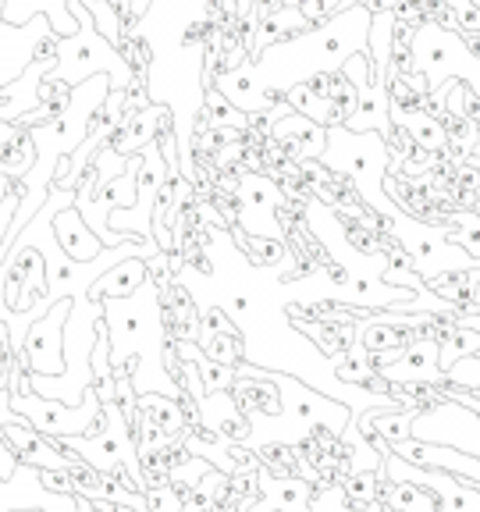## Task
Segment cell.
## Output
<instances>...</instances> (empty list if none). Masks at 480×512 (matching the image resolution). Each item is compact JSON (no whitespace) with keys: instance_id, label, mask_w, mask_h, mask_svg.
I'll return each mask as SVG.
<instances>
[{"instance_id":"cell-1","label":"cell","mask_w":480,"mask_h":512,"mask_svg":"<svg viewBox=\"0 0 480 512\" xmlns=\"http://www.w3.org/2000/svg\"><path fill=\"white\" fill-rule=\"evenodd\" d=\"M104 320L111 331V363L118 374H128L136 395H168L182 399L175 377L164 370V342H168V313L164 292L153 278L125 299H104Z\"/></svg>"},{"instance_id":"cell-2","label":"cell","mask_w":480,"mask_h":512,"mask_svg":"<svg viewBox=\"0 0 480 512\" xmlns=\"http://www.w3.org/2000/svg\"><path fill=\"white\" fill-rule=\"evenodd\" d=\"M320 164L335 178H349L363 207L374 210L381 221L399 210V203L388 196L384 178L392 168V150H388V136L381 132H352L345 125L328 128V143L320 153Z\"/></svg>"},{"instance_id":"cell-3","label":"cell","mask_w":480,"mask_h":512,"mask_svg":"<svg viewBox=\"0 0 480 512\" xmlns=\"http://www.w3.org/2000/svg\"><path fill=\"white\" fill-rule=\"evenodd\" d=\"M72 15L79 18V32H72V36H54L57 64L47 79H57L75 89L86 79H93V75H111L114 89L132 86V79H136L139 72L132 68V61L121 54V47H114L111 40L100 36L93 15L82 8V0H72Z\"/></svg>"},{"instance_id":"cell-4","label":"cell","mask_w":480,"mask_h":512,"mask_svg":"<svg viewBox=\"0 0 480 512\" xmlns=\"http://www.w3.org/2000/svg\"><path fill=\"white\" fill-rule=\"evenodd\" d=\"M409 54L416 61V72L424 75L427 93H441L452 79H463L473 93H480V50L466 43L456 25L424 18L413 32Z\"/></svg>"},{"instance_id":"cell-5","label":"cell","mask_w":480,"mask_h":512,"mask_svg":"<svg viewBox=\"0 0 480 512\" xmlns=\"http://www.w3.org/2000/svg\"><path fill=\"white\" fill-rule=\"evenodd\" d=\"M384 232L406 249L416 274H420L427 285H434L438 278H448V274H459V271H480V260L466 253L459 242L448 239L445 224L424 221V217L409 214L406 207H399L384 221Z\"/></svg>"},{"instance_id":"cell-6","label":"cell","mask_w":480,"mask_h":512,"mask_svg":"<svg viewBox=\"0 0 480 512\" xmlns=\"http://www.w3.org/2000/svg\"><path fill=\"white\" fill-rule=\"evenodd\" d=\"M68 448H75L82 459H86L93 470L100 473H118L125 470L132 477L139 491L150 488V477H146V466L139 459V445L132 438V420L121 409V402H104V424L96 434H86V438H61Z\"/></svg>"},{"instance_id":"cell-7","label":"cell","mask_w":480,"mask_h":512,"mask_svg":"<svg viewBox=\"0 0 480 512\" xmlns=\"http://www.w3.org/2000/svg\"><path fill=\"white\" fill-rule=\"evenodd\" d=\"M11 406L47 438H86L104 424V399L96 388H89L79 406H68L61 399H43L32 388H22V392H11Z\"/></svg>"},{"instance_id":"cell-8","label":"cell","mask_w":480,"mask_h":512,"mask_svg":"<svg viewBox=\"0 0 480 512\" xmlns=\"http://www.w3.org/2000/svg\"><path fill=\"white\" fill-rule=\"evenodd\" d=\"M377 381L388 388H441L448 384L441 367V338L431 331H420L413 342L399 349L377 352Z\"/></svg>"},{"instance_id":"cell-9","label":"cell","mask_w":480,"mask_h":512,"mask_svg":"<svg viewBox=\"0 0 480 512\" xmlns=\"http://www.w3.org/2000/svg\"><path fill=\"white\" fill-rule=\"evenodd\" d=\"M175 178L171 164L164 160L160 150V136L143 146V168H139V189L132 207H114L111 210V228L121 235H136V239H153V210L164 185Z\"/></svg>"},{"instance_id":"cell-10","label":"cell","mask_w":480,"mask_h":512,"mask_svg":"<svg viewBox=\"0 0 480 512\" xmlns=\"http://www.w3.org/2000/svg\"><path fill=\"white\" fill-rule=\"evenodd\" d=\"M384 480H409V484H420L424 491H431L438 509L434 512H480V488H473L470 480L456 477L448 470H427V466H416L409 459H402L399 452H384L381 466Z\"/></svg>"},{"instance_id":"cell-11","label":"cell","mask_w":480,"mask_h":512,"mask_svg":"<svg viewBox=\"0 0 480 512\" xmlns=\"http://www.w3.org/2000/svg\"><path fill=\"white\" fill-rule=\"evenodd\" d=\"M409 431H413L416 441H441V445H452L466 456L480 459V413L452 399V395L427 409L420 406Z\"/></svg>"},{"instance_id":"cell-12","label":"cell","mask_w":480,"mask_h":512,"mask_svg":"<svg viewBox=\"0 0 480 512\" xmlns=\"http://www.w3.org/2000/svg\"><path fill=\"white\" fill-rule=\"evenodd\" d=\"M72 310V299H57L40 320H32L25 335V352L18 356L29 374H61L64 370V320Z\"/></svg>"},{"instance_id":"cell-13","label":"cell","mask_w":480,"mask_h":512,"mask_svg":"<svg viewBox=\"0 0 480 512\" xmlns=\"http://www.w3.org/2000/svg\"><path fill=\"white\" fill-rule=\"evenodd\" d=\"M18 509H43V512H79V498L64 495L43 484L40 466L18 463L15 477H0V512H18Z\"/></svg>"},{"instance_id":"cell-14","label":"cell","mask_w":480,"mask_h":512,"mask_svg":"<svg viewBox=\"0 0 480 512\" xmlns=\"http://www.w3.org/2000/svg\"><path fill=\"white\" fill-rule=\"evenodd\" d=\"M242 207V224L246 232L264 235V239L281 242L285 239V228L274 221V207L285 203V192L271 182L267 175H242V192L235 196Z\"/></svg>"},{"instance_id":"cell-15","label":"cell","mask_w":480,"mask_h":512,"mask_svg":"<svg viewBox=\"0 0 480 512\" xmlns=\"http://www.w3.org/2000/svg\"><path fill=\"white\" fill-rule=\"evenodd\" d=\"M175 125V114H171L168 104H150L143 111H125V121H121L118 136H114V150L132 157V153H143L146 143L168 132Z\"/></svg>"},{"instance_id":"cell-16","label":"cell","mask_w":480,"mask_h":512,"mask_svg":"<svg viewBox=\"0 0 480 512\" xmlns=\"http://www.w3.org/2000/svg\"><path fill=\"white\" fill-rule=\"evenodd\" d=\"M260 491L264 498L260 502H249L242 505V512H306L313 502V480L303 477H271V473L260 470Z\"/></svg>"},{"instance_id":"cell-17","label":"cell","mask_w":480,"mask_h":512,"mask_svg":"<svg viewBox=\"0 0 480 512\" xmlns=\"http://www.w3.org/2000/svg\"><path fill=\"white\" fill-rule=\"evenodd\" d=\"M36 15L50 18V29L57 36H72L79 32V18L72 15V0H4V25H29Z\"/></svg>"},{"instance_id":"cell-18","label":"cell","mask_w":480,"mask_h":512,"mask_svg":"<svg viewBox=\"0 0 480 512\" xmlns=\"http://www.w3.org/2000/svg\"><path fill=\"white\" fill-rule=\"evenodd\" d=\"M392 125L406 128L409 136H413V143L424 146V150L441 153L448 146L445 121L427 111V100H420V104H392Z\"/></svg>"},{"instance_id":"cell-19","label":"cell","mask_w":480,"mask_h":512,"mask_svg":"<svg viewBox=\"0 0 480 512\" xmlns=\"http://www.w3.org/2000/svg\"><path fill=\"white\" fill-rule=\"evenodd\" d=\"M54 232H57L61 249L72 256V260H96V256L107 249L104 242H100V235L89 228L86 217H82L75 207H64L61 214L54 217Z\"/></svg>"},{"instance_id":"cell-20","label":"cell","mask_w":480,"mask_h":512,"mask_svg":"<svg viewBox=\"0 0 480 512\" xmlns=\"http://www.w3.org/2000/svg\"><path fill=\"white\" fill-rule=\"evenodd\" d=\"M150 278V267H146L143 256H128V260H121V264H114L111 271H104L100 278H96V285L89 288V296L93 299H125L132 296L143 281Z\"/></svg>"},{"instance_id":"cell-21","label":"cell","mask_w":480,"mask_h":512,"mask_svg":"<svg viewBox=\"0 0 480 512\" xmlns=\"http://www.w3.org/2000/svg\"><path fill=\"white\" fill-rule=\"evenodd\" d=\"M381 502L395 512H434L438 509L431 491H424L420 484H409V480H384Z\"/></svg>"},{"instance_id":"cell-22","label":"cell","mask_w":480,"mask_h":512,"mask_svg":"<svg viewBox=\"0 0 480 512\" xmlns=\"http://www.w3.org/2000/svg\"><path fill=\"white\" fill-rule=\"evenodd\" d=\"M441 367H452V363H459L463 356H473V352H480V331L473 328H463V324H452V320H445V331H441Z\"/></svg>"},{"instance_id":"cell-23","label":"cell","mask_w":480,"mask_h":512,"mask_svg":"<svg viewBox=\"0 0 480 512\" xmlns=\"http://www.w3.org/2000/svg\"><path fill=\"white\" fill-rule=\"evenodd\" d=\"M384 502L377 498V502L370 505H352L349 502V488L345 484H328L324 491H317L310 502V509L306 512H381Z\"/></svg>"},{"instance_id":"cell-24","label":"cell","mask_w":480,"mask_h":512,"mask_svg":"<svg viewBox=\"0 0 480 512\" xmlns=\"http://www.w3.org/2000/svg\"><path fill=\"white\" fill-rule=\"evenodd\" d=\"M445 232H448V239L459 242L466 253L480 260V214H473V210H456V214H448Z\"/></svg>"},{"instance_id":"cell-25","label":"cell","mask_w":480,"mask_h":512,"mask_svg":"<svg viewBox=\"0 0 480 512\" xmlns=\"http://www.w3.org/2000/svg\"><path fill=\"white\" fill-rule=\"evenodd\" d=\"M196 367H200V377H203V388L210 392H232L235 381H239V374H235V367H228V363H217L210 360V356H203V360H196Z\"/></svg>"},{"instance_id":"cell-26","label":"cell","mask_w":480,"mask_h":512,"mask_svg":"<svg viewBox=\"0 0 480 512\" xmlns=\"http://www.w3.org/2000/svg\"><path fill=\"white\" fill-rule=\"evenodd\" d=\"M207 114L217 121V125H232V128H239V132H242V128H249V114L239 111L228 96L221 100V93H217L214 86L207 89Z\"/></svg>"},{"instance_id":"cell-27","label":"cell","mask_w":480,"mask_h":512,"mask_svg":"<svg viewBox=\"0 0 480 512\" xmlns=\"http://www.w3.org/2000/svg\"><path fill=\"white\" fill-rule=\"evenodd\" d=\"M448 388H466V392H480V352L473 356H463L459 363L445 370Z\"/></svg>"},{"instance_id":"cell-28","label":"cell","mask_w":480,"mask_h":512,"mask_svg":"<svg viewBox=\"0 0 480 512\" xmlns=\"http://www.w3.org/2000/svg\"><path fill=\"white\" fill-rule=\"evenodd\" d=\"M146 502H150V512H182L185 502L178 498V491L171 484H150L146 488Z\"/></svg>"},{"instance_id":"cell-29","label":"cell","mask_w":480,"mask_h":512,"mask_svg":"<svg viewBox=\"0 0 480 512\" xmlns=\"http://www.w3.org/2000/svg\"><path fill=\"white\" fill-rule=\"evenodd\" d=\"M299 11H303L306 18H310L313 25L328 22V18H335L338 11L349 8V0H296Z\"/></svg>"},{"instance_id":"cell-30","label":"cell","mask_w":480,"mask_h":512,"mask_svg":"<svg viewBox=\"0 0 480 512\" xmlns=\"http://www.w3.org/2000/svg\"><path fill=\"white\" fill-rule=\"evenodd\" d=\"M15 349H11V335H8V324L0 320V384H8L11 374V363H15Z\"/></svg>"},{"instance_id":"cell-31","label":"cell","mask_w":480,"mask_h":512,"mask_svg":"<svg viewBox=\"0 0 480 512\" xmlns=\"http://www.w3.org/2000/svg\"><path fill=\"white\" fill-rule=\"evenodd\" d=\"M18 463H22V459H18V452L8 445V438H4V434H0V477H4V480H11V477H15Z\"/></svg>"},{"instance_id":"cell-32","label":"cell","mask_w":480,"mask_h":512,"mask_svg":"<svg viewBox=\"0 0 480 512\" xmlns=\"http://www.w3.org/2000/svg\"><path fill=\"white\" fill-rule=\"evenodd\" d=\"M18 132H22V125H15V121H0V150H4Z\"/></svg>"},{"instance_id":"cell-33","label":"cell","mask_w":480,"mask_h":512,"mask_svg":"<svg viewBox=\"0 0 480 512\" xmlns=\"http://www.w3.org/2000/svg\"><path fill=\"white\" fill-rule=\"evenodd\" d=\"M466 118L480 121V93H473V89H466Z\"/></svg>"},{"instance_id":"cell-34","label":"cell","mask_w":480,"mask_h":512,"mask_svg":"<svg viewBox=\"0 0 480 512\" xmlns=\"http://www.w3.org/2000/svg\"><path fill=\"white\" fill-rule=\"evenodd\" d=\"M356 4H367V8H374V0H349V8H356Z\"/></svg>"},{"instance_id":"cell-35","label":"cell","mask_w":480,"mask_h":512,"mask_svg":"<svg viewBox=\"0 0 480 512\" xmlns=\"http://www.w3.org/2000/svg\"><path fill=\"white\" fill-rule=\"evenodd\" d=\"M0 25H4V0H0Z\"/></svg>"},{"instance_id":"cell-36","label":"cell","mask_w":480,"mask_h":512,"mask_svg":"<svg viewBox=\"0 0 480 512\" xmlns=\"http://www.w3.org/2000/svg\"><path fill=\"white\" fill-rule=\"evenodd\" d=\"M278 4H296V0H278Z\"/></svg>"},{"instance_id":"cell-37","label":"cell","mask_w":480,"mask_h":512,"mask_svg":"<svg viewBox=\"0 0 480 512\" xmlns=\"http://www.w3.org/2000/svg\"><path fill=\"white\" fill-rule=\"evenodd\" d=\"M477 395H480V392H477Z\"/></svg>"}]
</instances>
